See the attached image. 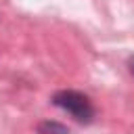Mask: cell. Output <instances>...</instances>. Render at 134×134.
<instances>
[{"label": "cell", "mask_w": 134, "mask_h": 134, "mask_svg": "<svg viewBox=\"0 0 134 134\" xmlns=\"http://www.w3.org/2000/svg\"><path fill=\"white\" fill-rule=\"evenodd\" d=\"M52 103L63 111L71 113L80 124H90L94 119V107L90 98L77 90H59L52 94Z\"/></svg>", "instance_id": "cell-1"}, {"label": "cell", "mask_w": 134, "mask_h": 134, "mask_svg": "<svg viewBox=\"0 0 134 134\" xmlns=\"http://www.w3.org/2000/svg\"><path fill=\"white\" fill-rule=\"evenodd\" d=\"M38 132L40 134H69V128L59 121H42L38 124Z\"/></svg>", "instance_id": "cell-2"}, {"label": "cell", "mask_w": 134, "mask_h": 134, "mask_svg": "<svg viewBox=\"0 0 134 134\" xmlns=\"http://www.w3.org/2000/svg\"><path fill=\"white\" fill-rule=\"evenodd\" d=\"M128 69H130V73L134 75V54H132V57H128Z\"/></svg>", "instance_id": "cell-3"}]
</instances>
